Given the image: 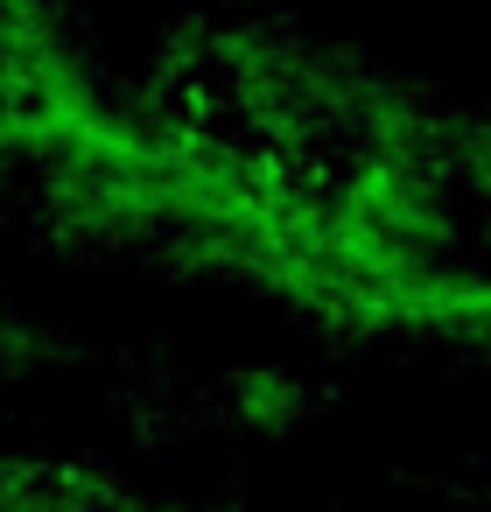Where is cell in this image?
I'll return each mask as SVG.
<instances>
[{
  "label": "cell",
  "mask_w": 491,
  "mask_h": 512,
  "mask_svg": "<svg viewBox=\"0 0 491 512\" xmlns=\"http://www.w3.org/2000/svg\"><path fill=\"white\" fill-rule=\"evenodd\" d=\"M218 400H225V428L232 435H246V442H295L309 421H316V379L302 372V365H288V358H246V365H232L225 372V386H218Z\"/></svg>",
  "instance_id": "1"
}]
</instances>
